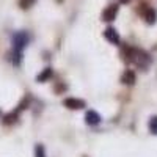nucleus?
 <instances>
[{"label": "nucleus", "mask_w": 157, "mask_h": 157, "mask_svg": "<svg viewBox=\"0 0 157 157\" xmlns=\"http://www.w3.org/2000/svg\"><path fill=\"white\" fill-rule=\"evenodd\" d=\"M29 44V35L25 32H17L14 33V36H13V49H14V63H19L21 61V55H22V50L27 47Z\"/></svg>", "instance_id": "f257e3e1"}, {"label": "nucleus", "mask_w": 157, "mask_h": 157, "mask_svg": "<svg viewBox=\"0 0 157 157\" xmlns=\"http://www.w3.org/2000/svg\"><path fill=\"white\" fill-rule=\"evenodd\" d=\"M121 3H129V0H120Z\"/></svg>", "instance_id": "f8f14e48"}, {"label": "nucleus", "mask_w": 157, "mask_h": 157, "mask_svg": "<svg viewBox=\"0 0 157 157\" xmlns=\"http://www.w3.org/2000/svg\"><path fill=\"white\" fill-rule=\"evenodd\" d=\"M35 155H36V157H46V152H44V146H43V145H36V148H35Z\"/></svg>", "instance_id": "9b49d317"}, {"label": "nucleus", "mask_w": 157, "mask_h": 157, "mask_svg": "<svg viewBox=\"0 0 157 157\" xmlns=\"http://www.w3.org/2000/svg\"><path fill=\"white\" fill-rule=\"evenodd\" d=\"M116 14H118V5H110L107 10H104V13H102V21L112 22L113 19H116Z\"/></svg>", "instance_id": "20e7f679"}, {"label": "nucleus", "mask_w": 157, "mask_h": 157, "mask_svg": "<svg viewBox=\"0 0 157 157\" xmlns=\"http://www.w3.org/2000/svg\"><path fill=\"white\" fill-rule=\"evenodd\" d=\"M104 38H105L109 43H112V44H118V43H120V35H118V32L113 27H109V29L104 30Z\"/></svg>", "instance_id": "7ed1b4c3"}, {"label": "nucleus", "mask_w": 157, "mask_h": 157, "mask_svg": "<svg viewBox=\"0 0 157 157\" xmlns=\"http://www.w3.org/2000/svg\"><path fill=\"white\" fill-rule=\"evenodd\" d=\"M143 17L146 19L148 24H154L155 17H157V13H155L154 8H145V10H143Z\"/></svg>", "instance_id": "423d86ee"}, {"label": "nucleus", "mask_w": 157, "mask_h": 157, "mask_svg": "<svg viewBox=\"0 0 157 157\" xmlns=\"http://www.w3.org/2000/svg\"><path fill=\"white\" fill-rule=\"evenodd\" d=\"M50 77H52V69H50V68H46L41 74L36 77V80H38V82H46V80H49Z\"/></svg>", "instance_id": "6e6552de"}, {"label": "nucleus", "mask_w": 157, "mask_h": 157, "mask_svg": "<svg viewBox=\"0 0 157 157\" xmlns=\"http://www.w3.org/2000/svg\"><path fill=\"white\" fill-rule=\"evenodd\" d=\"M35 2H36V0H19V5H21L22 10H27V8L33 6Z\"/></svg>", "instance_id": "1a4fd4ad"}, {"label": "nucleus", "mask_w": 157, "mask_h": 157, "mask_svg": "<svg viewBox=\"0 0 157 157\" xmlns=\"http://www.w3.org/2000/svg\"><path fill=\"white\" fill-rule=\"evenodd\" d=\"M85 123L90 124V126H96L101 123V115L94 110H88L86 115H85Z\"/></svg>", "instance_id": "39448f33"}, {"label": "nucleus", "mask_w": 157, "mask_h": 157, "mask_svg": "<svg viewBox=\"0 0 157 157\" xmlns=\"http://www.w3.org/2000/svg\"><path fill=\"white\" fill-rule=\"evenodd\" d=\"M63 105L68 107V109H71V110H80V109L85 107V101L75 99V98H68V99L63 101Z\"/></svg>", "instance_id": "f03ea898"}, {"label": "nucleus", "mask_w": 157, "mask_h": 157, "mask_svg": "<svg viewBox=\"0 0 157 157\" xmlns=\"http://www.w3.org/2000/svg\"><path fill=\"white\" fill-rule=\"evenodd\" d=\"M121 82L123 83H126V85H132L134 82H135V74H134V71H124V74L121 75Z\"/></svg>", "instance_id": "0eeeda50"}, {"label": "nucleus", "mask_w": 157, "mask_h": 157, "mask_svg": "<svg viewBox=\"0 0 157 157\" xmlns=\"http://www.w3.org/2000/svg\"><path fill=\"white\" fill-rule=\"evenodd\" d=\"M149 129H151V132L157 135V116H152L151 120H149Z\"/></svg>", "instance_id": "9d476101"}]
</instances>
